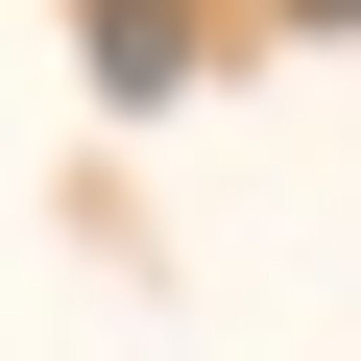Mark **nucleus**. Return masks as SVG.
<instances>
[{"label":"nucleus","instance_id":"nucleus-1","mask_svg":"<svg viewBox=\"0 0 361 361\" xmlns=\"http://www.w3.org/2000/svg\"><path fill=\"white\" fill-rule=\"evenodd\" d=\"M97 97H193V0H97Z\"/></svg>","mask_w":361,"mask_h":361}]
</instances>
